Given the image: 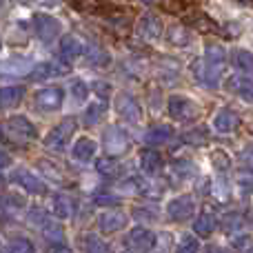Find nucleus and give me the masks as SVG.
<instances>
[{
  "mask_svg": "<svg viewBox=\"0 0 253 253\" xmlns=\"http://www.w3.org/2000/svg\"><path fill=\"white\" fill-rule=\"evenodd\" d=\"M69 93L74 96V100L84 102V100H87V96H89V87H87V83H83V80H76V83L69 87Z\"/></svg>",
  "mask_w": 253,
  "mask_h": 253,
  "instance_id": "4c0bfd02",
  "label": "nucleus"
},
{
  "mask_svg": "<svg viewBox=\"0 0 253 253\" xmlns=\"http://www.w3.org/2000/svg\"><path fill=\"white\" fill-rule=\"evenodd\" d=\"M193 211H196V200L189 193H182V196H175L169 200L167 205V215L173 222H184V220L193 218Z\"/></svg>",
  "mask_w": 253,
  "mask_h": 253,
  "instance_id": "0eeeda50",
  "label": "nucleus"
},
{
  "mask_svg": "<svg viewBox=\"0 0 253 253\" xmlns=\"http://www.w3.org/2000/svg\"><path fill=\"white\" fill-rule=\"evenodd\" d=\"M242 158H245L249 165H253V142L245 144V149H242Z\"/></svg>",
  "mask_w": 253,
  "mask_h": 253,
  "instance_id": "37998d69",
  "label": "nucleus"
},
{
  "mask_svg": "<svg viewBox=\"0 0 253 253\" xmlns=\"http://www.w3.org/2000/svg\"><path fill=\"white\" fill-rule=\"evenodd\" d=\"M238 187H240L242 196H249V193L253 191V180L247 178V175H240V178H238Z\"/></svg>",
  "mask_w": 253,
  "mask_h": 253,
  "instance_id": "ea45409f",
  "label": "nucleus"
},
{
  "mask_svg": "<svg viewBox=\"0 0 253 253\" xmlns=\"http://www.w3.org/2000/svg\"><path fill=\"white\" fill-rule=\"evenodd\" d=\"M167 109H169V116L175 120V123H191L200 116V107L191 100L184 93H173L167 100Z\"/></svg>",
  "mask_w": 253,
  "mask_h": 253,
  "instance_id": "7ed1b4c3",
  "label": "nucleus"
},
{
  "mask_svg": "<svg viewBox=\"0 0 253 253\" xmlns=\"http://www.w3.org/2000/svg\"><path fill=\"white\" fill-rule=\"evenodd\" d=\"M215 227H218V220H215V215L211 213V211H202V213H198V218L193 220V231L200 238H209L211 233L215 231Z\"/></svg>",
  "mask_w": 253,
  "mask_h": 253,
  "instance_id": "4be33fe9",
  "label": "nucleus"
},
{
  "mask_svg": "<svg viewBox=\"0 0 253 253\" xmlns=\"http://www.w3.org/2000/svg\"><path fill=\"white\" fill-rule=\"evenodd\" d=\"M74 131H76L74 120H62V123H58L44 135V140H42L44 147H47L49 151H65V149L69 147V138L74 135Z\"/></svg>",
  "mask_w": 253,
  "mask_h": 253,
  "instance_id": "20e7f679",
  "label": "nucleus"
},
{
  "mask_svg": "<svg viewBox=\"0 0 253 253\" xmlns=\"http://www.w3.org/2000/svg\"><path fill=\"white\" fill-rule=\"evenodd\" d=\"M29 222L31 224H44V222H47V213H44L42 209L31 211V213H29Z\"/></svg>",
  "mask_w": 253,
  "mask_h": 253,
  "instance_id": "a19ab883",
  "label": "nucleus"
},
{
  "mask_svg": "<svg viewBox=\"0 0 253 253\" xmlns=\"http://www.w3.org/2000/svg\"><path fill=\"white\" fill-rule=\"evenodd\" d=\"M167 38L173 47H189V40H191V34H189L187 27L182 25H171L169 31H167Z\"/></svg>",
  "mask_w": 253,
  "mask_h": 253,
  "instance_id": "bb28decb",
  "label": "nucleus"
},
{
  "mask_svg": "<svg viewBox=\"0 0 253 253\" xmlns=\"http://www.w3.org/2000/svg\"><path fill=\"white\" fill-rule=\"evenodd\" d=\"M22 207H25V198L22 196H16V193H4V198H2V211H4V215L9 213V211H20Z\"/></svg>",
  "mask_w": 253,
  "mask_h": 253,
  "instance_id": "f704fd0d",
  "label": "nucleus"
},
{
  "mask_svg": "<svg viewBox=\"0 0 253 253\" xmlns=\"http://www.w3.org/2000/svg\"><path fill=\"white\" fill-rule=\"evenodd\" d=\"M42 236L47 242H56V245H60L62 240H65V231H62V227L58 222H51V220H47V222L42 224Z\"/></svg>",
  "mask_w": 253,
  "mask_h": 253,
  "instance_id": "c756f323",
  "label": "nucleus"
},
{
  "mask_svg": "<svg viewBox=\"0 0 253 253\" xmlns=\"http://www.w3.org/2000/svg\"><path fill=\"white\" fill-rule=\"evenodd\" d=\"M105 102H100V100H93V102H89L87 105V109H84V125L87 126H96L98 123L102 120V116H105Z\"/></svg>",
  "mask_w": 253,
  "mask_h": 253,
  "instance_id": "cd10ccee",
  "label": "nucleus"
},
{
  "mask_svg": "<svg viewBox=\"0 0 253 253\" xmlns=\"http://www.w3.org/2000/svg\"><path fill=\"white\" fill-rule=\"evenodd\" d=\"M126 222H129V218H126V213H123V211H105V213L98 215V229L105 236L123 231L126 227Z\"/></svg>",
  "mask_w": 253,
  "mask_h": 253,
  "instance_id": "4468645a",
  "label": "nucleus"
},
{
  "mask_svg": "<svg viewBox=\"0 0 253 253\" xmlns=\"http://www.w3.org/2000/svg\"><path fill=\"white\" fill-rule=\"evenodd\" d=\"M34 31L42 42H53V40L60 36L62 25L58 18L49 16V13H34Z\"/></svg>",
  "mask_w": 253,
  "mask_h": 253,
  "instance_id": "423d86ee",
  "label": "nucleus"
},
{
  "mask_svg": "<svg viewBox=\"0 0 253 253\" xmlns=\"http://www.w3.org/2000/svg\"><path fill=\"white\" fill-rule=\"evenodd\" d=\"M222 227L227 233H236L238 229L242 227V213H238V211H233V213H227L222 220Z\"/></svg>",
  "mask_w": 253,
  "mask_h": 253,
  "instance_id": "e433bc0d",
  "label": "nucleus"
},
{
  "mask_svg": "<svg viewBox=\"0 0 253 253\" xmlns=\"http://www.w3.org/2000/svg\"><path fill=\"white\" fill-rule=\"evenodd\" d=\"M129 135L125 133L123 126L118 125H109L102 133V147H105L107 156H123L129 149Z\"/></svg>",
  "mask_w": 253,
  "mask_h": 253,
  "instance_id": "39448f33",
  "label": "nucleus"
},
{
  "mask_svg": "<svg viewBox=\"0 0 253 253\" xmlns=\"http://www.w3.org/2000/svg\"><path fill=\"white\" fill-rule=\"evenodd\" d=\"M138 162H140V169L144 171L147 175H156V173H160V169H162V156L158 151H151V149H144L142 153H140V158H138Z\"/></svg>",
  "mask_w": 253,
  "mask_h": 253,
  "instance_id": "412c9836",
  "label": "nucleus"
},
{
  "mask_svg": "<svg viewBox=\"0 0 253 253\" xmlns=\"http://www.w3.org/2000/svg\"><path fill=\"white\" fill-rule=\"evenodd\" d=\"M96 205H100V207L116 205V198H114V196H109V193H107V196H98V198H96Z\"/></svg>",
  "mask_w": 253,
  "mask_h": 253,
  "instance_id": "79ce46f5",
  "label": "nucleus"
},
{
  "mask_svg": "<svg viewBox=\"0 0 253 253\" xmlns=\"http://www.w3.org/2000/svg\"><path fill=\"white\" fill-rule=\"evenodd\" d=\"M224 87L229 93L240 98L242 102L253 105V80H249V76H229Z\"/></svg>",
  "mask_w": 253,
  "mask_h": 253,
  "instance_id": "ddd939ff",
  "label": "nucleus"
},
{
  "mask_svg": "<svg viewBox=\"0 0 253 253\" xmlns=\"http://www.w3.org/2000/svg\"><path fill=\"white\" fill-rule=\"evenodd\" d=\"M83 249H84V253H109L105 240H100L98 236H84L83 238Z\"/></svg>",
  "mask_w": 253,
  "mask_h": 253,
  "instance_id": "473e14b6",
  "label": "nucleus"
},
{
  "mask_svg": "<svg viewBox=\"0 0 253 253\" xmlns=\"http://www.w3.org/2000/svg\"><path fill=\"white\" fill-rule=\"evenodd\" d=\"M42 2H44V4H60L62 0H42Z\"/></svg>",
  "mask_w": 253,
  "mask_h": 253,
  "instance_id": "49530a36",
  "label": "nucleus"
},
{
  "mask_svg": "<svg viewBox=\"0 0 253 253\" xmlns=\"http://www.w3.org/2000/svg\"><path fill=\"white\" fill-rule=\"evenodd\" d=\"M96 169H98V173H102V175H116L120 167H118V162L114 160V156H109V158H102V160H98Z\"/></svg>",
  "mask_w": 253,
  "mask_h": 253,
  "instance_id": "c9c22d12",
  "label": "nucleus"
},
{
  "mask_svg": "<svg viewBox=\"0 0 253 253\" xmlns=\"http://www.w3.org/2000/svg\"><path fill=\"white\" fill-rule=\"evenodd\" d=\"M34 60L29 56H13V58H7L2 65V71L4 76H20V74H27L29 69H34Z\"/></svg>",
  "mask_w": 253,
  "mask_h": 253,
  "instance_id": "aec40b11",
  "label": "nucleus"
},
{
  "mask_svg": "<svg viewBox=\"0 0 253 253\" xmlns=\"http://www.w3.org/2000/svg\"><path fill=\"white\" fill-rule=\"evenodd\" d=\"M11 180H13V184H16V187L25 189L27 193H36V196H40V193L47 191V187H44L42 180H40L31 169H27V167H20V169L13 171Z\"/></svg>",
  "mask_w": 253,
  "mask_h": 253,
  "instance_id": "9d476101",
  "label": "nucleus"
},
{
  "mask_svg": "<svg viewBox=\"0 0 253 253\" xmlns=\"http://www.w3.org/2000/svg\"><path fill=\"white\" fill-rule=\"evenodd\" d=\"M2 133H4V140H11L16 144H27L31 140H36L38 129H36V125L27 116H11V118L4 120Z\"/></svg>",
  "mask_w": 253,
  "mask_h": 253,
  "instance_id": "f03ea898",
  "label": "nucleus"
},
{
  "mask_svg": "<svg viewBox=\"0 0 253 253\" xmlns=\"http://www.w3.org/2000/svg\"><path fill=\"white\" fill-rule=\"evenodd\" d=\"M173 253H200V240L191 233H184L182 238L178 240Z\"/></svg>",
  "mask_w": 253,
  "mask_h": 253,
  "instance_id": "7c9ffc66",
  "label": "nucleus"
},
{
  "mask_svg": "<svg viewBox=\"0 0 253 253\" xmlns=\"http://www.w3.org/2000/svg\"><path fill=\"white\" fill-rule=\"evenodd\" d=\"M87 58L91 60V65H98V67H102V65H109V56H107L102 49H98V47H91V53H87Z\"/></svg>",
  "mask_w": 253,
  "mask_h": 253,
  "instance_id": "58836bf2",
  "label": "nucleus"
},
{
  "mask_svg": "<svg viewBox=\"0 0 253 253\" xmlns=\"http://www.w3.org/2000/svg\"><path fill=\"white\" fill-rule=\"evenodd\" d=\"M171 135H173V129H171L169 125H156V126H151V129H147L144 142L151 144V147H160V144L169 142Z\"/></svg>",
  "mask_w": 253,
  "mask_h": 253,
  "instance_id": "5701e85b",
  "label": "nucleus"
},
{
  "mask_svg": "<svg viewBox=\"0 0 253 253\" xmlns=\"http://www.w3.org/2000/svg\"><path fill=\"white\" fill-rule=\"evenodd\" d=\"M96 151H98L96 142H93L91 138H87V135L78 138L71 144V158H74L78 165H89V162L93 160V156H96Z\"/></svg>",
  "mask_w": 253,
  "mask_h": 253,
  "instance_id": "dca6fc26",
  "label": "nucleus"
},
{
  "mask_svg": "<svg viewBox=\"0 0 253 253\" xmlns=\"http://www.w3.org/2000/svg\"><path fill=\"white\" fill-rule=\"evenodd\" d=\"M247 253H253V249H251V251H247Z\"/></svg>",
  "mask_w": 253,
  "mask_h": 253,
  "instance_id": "09e8293b",
  "label": "nucleus"
},
{
  "mask_svg": "<svg viewBox=\"0 0 253 253\" xmlns=\"http://www.w3.org/2000/svg\"><path fill=\"white\" fill-rule=\"evenodd\" d=\"M140 2H142V4H153L156 0H140Z\"/></svg>",
  "mask_w": 253,
  "mask_h": 253,
  "instance_id": "de8ad7c7",
  "label": "nucleus"
},
{
  "mask_svg": "<svg viewBox=\"0 0 253 253\" xmlns=\"http://www.w3.org/2000/svg\"><path fill=\"white\" fill-rule=\"evenodd\" d=\"M116 111L129 125H138L142 120V107L131 93H118L116 96Z\"/></svg>",
  "mask_w": 253,
  "mask_h": 253,
  "instance_id": "6e6552de",
  "label": "nucleus"
},
{
  "mask_svg": "<svg viewBox=\"0 0 253 253\" xmlns=\"http://www.w3.org/2000/svg\"><path fill=\"white\" fill-rule=\"evenodd\" d=\"M209 162L215 171H220V173L231 169V158H229V153L224 151V149H213V151L209 153Z\"/></svg>",
  "mask_w": 253,
  "mask_h": 253,
  "instance_id": "c85d7f7f",
  "label": "nucleus"
},
{
  "mask_svg": "<svg viewBox=\"0 0 253 253\" xmlns=\"http://www.w3.org/2000/svg\"><path fill=\"white\" fill-rule=\"evenodd\" d=\"M213 129L218 131V133H233V131L240 126V116L236 114L233 109H229V107H222V109H218V114L213 116Z\"/></svg>",
  "mask_w": 253,
  "mask_h": 253,
  "instance_id": "2eb2a0df",
  "label": "nucleus"
},
{
  "mask_svg": "<svg viewBox=\"0 0 253 253\" xmlns=\"http://www.w3.org/2000/svg\"><path fill=\"white\" fill-rule=\"evenodd\" d=\"M51 211L56 213V218L69 220L71 215H74V211H76L74 198L67 196V193H53V198H51Z\"/></svg>",
  "mask_w": 253,
  "mask_h": 253,
  "instance_id": "f3484780",
  "label": "nucleus"
},
{
  "mask_svg": "<svg viewBox=\"0 0 253 253\" xmlns=\"http://www.w3.org/2000/svg\"><path fill=\"white\" fill-rule=\"evenodd\" d=\"M34 102L40 111H58L62 107V102H65V93H62L60 87H47L36 91Z\"/></svg>",
  "mask_w": 253,
  "mask_h": 253,
  "instance_id": "9b49d317",
  "label": "nucleus"
},
{
  "mask_svg": "<svg viewBox=\"0 0 253 253\" xmlns=\"http://www.w3.org/2000/svg\"><path fill=\"white\" fill-rule=\"evenodd\" d=\"M126 247L133 253H151L156 247V233L147 227H133L126 236Z\"/></svg>",
  "mask_w": 253,
  "mask_h": 253,
  "instance_id": "1a4fd4ad",
  "label": "nucleus"
},
{
  "mask_svg": "<svg viewBox=\"0 0 253 253\" xmlns=\"http://www.w3.org/2000/svg\"><path fill=\"white\" fill-rule=\"evenodd\" d=\"M231 62L242 76H249L253 78V53L247 49H236L231 51Z\"/></svg>",
  "mask_w": 253,
  "mask_h": 253,
  "instance_id": "b1692460",
  "label": "nucleus"
},
{
  "mask_svg": "<svg viewBox=\"0 0 253 253\" xmlns=\"http://www.w3.org/2000/svg\"><path fill=\"white\" fill-rule=\"evenodd\" d=\"M135 34L142 40H147V42H156L162 36V20L156 13H144L138 20V25H135Z\"/></svg>",
  "mask_w": 253,
  "mask_h": 253,
  "instance_id": "f8f14e48",
  "label": "nucleus"
},
{
  "mask_svg": "<svg viewBox=\"0 0 253 253\" xmlns=\"http://www.w3.org/2000/svg\"><path fill=\"white\" fill-rule=\"evenodd\" d=\"M207 253H227V251H224V249H220V247H211V249L207 251Z\"/></svg>",
  "mask_w": 253,
  "mask_h": 253,
  "instance_id": "a18cd8bd",
  "label": "nucleus"
},
{
  "mask_svg": "<svg viewBox=\"0 0 253 253\" xmlns=\"http://www.w3.org/2000/svg\"><path fill=\"white\" fill-rule=\"evenodd\" d=\"M224 65H227V51L222 44L218 42H207L205 44V60L200 65L198 78L205 80L207 87H218L224 74Z\"/></svg>",
  "mask_w": 253,
  "mask_h": 253,
  "instance_id": "f257e3e1",
  "label": "nucleus"
},
{
  "mask_svg": "<svg viewBox=\"0 0 253 253\" xmlns=\"http://www.w3.org/2000/svg\"><path fill=\"white\" fill-rule=\"evenodd\" d=\"M51 253H74V251H71L67 245H56V249H53Z\"/></svg>",
  "mask_w": 253,
  "mask_h": 253,
  "instance_id": "c03bdc74",
  "label": "nucleus"
},
{
  "mask_svg": "<svg viewBox=\"0 0 253 253\" xmlns=\"http://www.w3.org/2000/svg\"><path fill=\"white\" fill-rule=\"evenodd\" d=\"M65 67H60L58 62L53 60H42V62H36V67L31 69V78L34 80H51L56 76H62L65 74Z\"/></svg>",
  "mask_w": 253,
  "mask_h": 253,
  "instance_id": "a211bd4d",
  "label": "nucleus"
},
{
  "mask_svg": "<svg viewBox=\"0 0 253 253\" xmlns=\"http://www.w3.org/2000/svg\"><path fill=\"white\" fill-rule=\"evenodd\" d=\"M184 142L187 144H193V147H200V144H205L207 140H209V133H207L205 126H196V129H189L184 131Z\"/></svg>",
  "mask_w": 253,
  "mask_h": 253,
  "instance_id": "2f4dec72",
  "label": "nucleus"
},
{
  "mask_svg": "<svg viewBox=\"0 0 253 253\" xmlns=\"http://www.w3.org/2000/svg\"><path fill=\"white\" fill-rule=\"evenodd\" d=\"M0 98H2V109H11V107L20 105L22 98H25V87H20V84H7V87H2V91H0Z\"/></svg>",
  "mask_w": 253,
  "mask_h": 253,
  "instance_id": "a878e982",
  "label": "nucleus"
},
{
  "mask_svg": "<svg viewBox=\"0 0 253 253\" xmlns=\"http://www.w3.org/2000/svg\"><path fill=\"white\" fill-rule=\"evenodd\" d=\"M83 53H84V44L78 36L69 34L60 40V56L65 58V60L71 62V60H76V58H80Z\"/></svg>",
  "mask_w": 253,
  "mask_h": 253,
  "instance_id": "6ab92c4d",
  "label": "nucleus"
},
{
  "mask_svg": "<svg viewBox=\"0 0 253 253\" xmlns=\"http://www.w3.org/2000/svg\"><path fill=\"white\" fill-rule=\"evenodd\" d=\"M196 173H198V167L193 165L191 160H178L171 167V175H173V180H178V182H189V180L196 178Z\"/></svg>",
  "mask_w": 253,
  "mask_h": 253,
  "instance_id": "393cba45",
  "label": "nucleus"
},
{
  "mask_svg": "<svg viewBox=\"0 0 253 253\" xmlns=\"http://www.w3.org/2000/svg\"><path fill=\"white\" fill-rule=\"evenodd\" d=\"M4 253H36V249L31 245V240H27V238H13V240H9Z\"/></svg>",
  "mask_w": 253,
  "mask_h": 253,
  "instance_id": "72a5a7b5",
  "label": "nucleus"
}]
</instances>
